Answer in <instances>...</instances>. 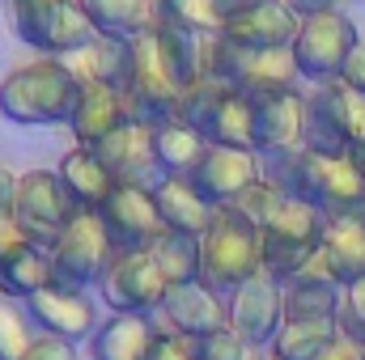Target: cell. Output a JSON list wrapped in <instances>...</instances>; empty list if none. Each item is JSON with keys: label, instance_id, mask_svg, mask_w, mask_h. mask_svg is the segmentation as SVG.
Masks as SVG:
<instances>
[{"label": "cell", "instance_id": "cell-20", "mask_svg": "<svg viewBox=\"0 0 365 360\" xmlns=\"http://www.w3.org/2000/svg\"><path fill=\"white\" fill-rule=\"evenodd\" d=\"M123 123H132L128 115V97L115 90V85H98V81H81L77 102H73V115H68V132L81 149L102 144L106 136H115Z\"/></svg>", "mask_w": 365, "mask_h": 360}, {"label": "cell", "instance_id": "cell-11", "mask_svg": "<svg viewBox=\"0 0 365 360\" xmlns=\"http://www.w3.org/2000/svg\"><path fill=\"white\" fill-rule=\"evenodd\" d=\"M13 30L26 47L43 51L47 60L77 55L98 38V30L90 26V17L81 13L77 0H51L38 9H21V13H13Z\"/></svg>", "mask_w": 365, "mask_h": 360}, {"label": "cell", "instance_id": "cell-39", "mask_svg": "<svg viewBox=\"0 0 365 360\" xmlns=\"http://www.w3.org/2000/svg\"><path fill=\"white\" fill-rule=\"evenodd\" d=\"M149 360H195L191 356V339H182V335H166V331H158V339H153V348H149Z\"/></svg>", "mask_w": 365, "mask_h": 360}, {"label": "cell", "instance_id": "cell-7", "mask_svg": "<svg viewBox=\"0 0 365 360\" xmlns=\"http://www.w3.org/2000/svg\"><path fill=\"white\" fill-rule=\"evenodd\" d=\"M357 26L349 13H319V17H302L297 26V38H293V64H297V77L323 85V81H340L353 47H357Z\"/></svg>", "mask_w": 365, "mask_h": 360}, {"label": "cell", "instance_id": "cell-1", "mask_svg": "<svg viewBox=\"0 0 365 360\" xmlns=\"http://www.w3.org/2000/svg\"><path fill=\"white\" fill-rule=\"evenodd\" d=\"M264 179L280 186L284 195L306 199L310 208H319L323 216H340V212H361L365 208V174L357 162L344 153H310V149H289L272 153Z\"/></svg>", "mask_w": 365, "mask_h": 360}, {"label": "cell", "instance_id": "cell-44", "mask_svg": "<svg viewBox=\"0 0 365 360\" xmlns=\"http://www.w3.org/2000/svg\"><path fill=\"white\" fill-rule=\"evenodd\" d=\"M38 4H51V0H9L13 13H21V9H38Z\"/></svg>", "mask_w": 365, "mask_h": 360}, {"label": "cell", "instance_id": "cell-15", "mask_svg": "<svg viewBox=\"0 0 365 360\" xmlns=\"http://www.w3.org/2000/svg\"><path fill=\"white\" fill-rule=\"evenodd\" d=\"M264 179V166H259V153L251 149H221V144H208L204 162L195 166L191 186L212 203V208H234L255 182Z\"/></svg>", "mask_w": 365, "mask_h": 360}, {"label": "cell", "instance_id": "cell-40", "mask_svg": "<svg viewBox=\"0 0 365 360\" xmlns=\"http://www.w3.org/2000/svg\"><path fill=\"white\" fill-rule=\"evenodd\" d=\"M310 360H365V348L361 344H353L349 335H336L331 344H323Z\"/></svg>", "mask_w": 365, "mask_h": 360}, {"label": "cell", "instance_id": "cell-31", "mask_svg": "<svg viewBox=\"0 0 365 360\" xmlns=\"http://www.w3.org/2000/svg\"><path fill=\"white\" fill-rule=\"evenodd\" d=\"M340 335L336 318H284V327L272 339L276 360H310L323 344H331Z\"/></svg>", "mask_w": 365, "mask_h": 360}, {"label": "cell", "instance_id": "cell-8", "mask_svg": "<svg viewBox=\"0 0 365 360\" xmlns=\"http://www.w3.org/2000/svg\"><path fill=\"white\" fill-rule=\"evenodd\" d=\"M47 255H51V275H56V284L86 292V288H98L106 263L115 259V246H110L106 225H102L98 212H77Z\"/></svg>", "mask_w": 365, "mask_h": 360}, {"label": "cell", "instance_id": "cell-9", "mask_svg": "<svg viewBox=\"0 0 365 360\" xmlns=\"http://www.w3.org/2000/svg\"><path fill=\"white\" fill-rule=\"evenodd\" d=\"M123 97H128L132 123L162 127V123L179 119L182 90L170 81V73L162 68L158 47H153L149 34H140V38L132 43V68H128V81H123Z\"/></svg>", "mask_w": 365, "mask_h": 360}, {"label": "cell", "instance_id": "cell-24", "mask_svg": "<svg viewBox=\"0 0 365 360\" xmlns=\"http://www.w3.org/2000/svg\"><path fill=\"white\" fill-rule=\"evenodd\" d=\"M153 199H158V212L166 221V229L175 233H191V238H204L217 208L191 186V179H162L153 186Z\"/></svg>", "mask_w": 365, "mask_h": 360}, {"label": "cell", "instance_id": "cell-43", "mask_svg": "<svg viewBox=\"0 0 365 360\" xmlns=\"http://www.w3.org/2000/svg\"><path fill=\"white\" fill-rule=\"evenodd\" d=\"M251 4H259V0H217V9H221V17L230 21L234 13H242V9H251Z\"/></svg>", "mask_w": 365, "mask_h": 360}, {"label": "cell", "instance_id": "cell-23", "mask_svg": "<svg viewBox=\"0 0 365 360\" xmlns=\"http://www.w3.org/2000/svg\"><path fill=\"white\" fill-rule=\"evenodd\" d=\"M60 182H64V191L73 195V203L81 208V212H98L110 195H115V174L102 166V157L93 153V149H73V153H64V162H60Z\"/></svg>", "mask_w": 365, "mask_h": 360}, {"label": "cell", "instance_id": "cell-21", "mask_svg": "<svg viewBox=\"0 0 365 360\" xmlns=\"http://www.w3.org/2000/svg\"><path fill=\"white\" fill-rule=\"evenodd\" d=\"M319 255L327 271L336 275V284H353L365 275V208L361 212H340V216H327L323 225V242H319Z\"/></svg>", "mask_w": 365, "mask_h": 360}, {"label": "cell", "instance_id": "cell-2", "mask_svg": "<svg viewBox=\"0 0 365 360\" xmlns=\"http://www.w3.org/2000/svg\"><path fill=\"white\" fill-rule=\"evenodd\" d=\"M77 90L81 81L68 68V60H34L4 77L0 115L17 127H56V123H68Z\"/></svg>", "mask_w": 365, "mask_h": 360}, {"label": "cell", "instance_id": "cell-36", "mask_svg": "<svg viewBox=\"0 0 365 360\" xmlns=\"http://www.w3.org/2000/svg\"><path fill=\"white\" fill-rule=\"evenodd\" d=\"M191 356L195 360H247L251 348L242 344V335H234V327H221V331H208V335L191 339Z\"/></svg>", "mask_w": 365, "mask_h": 360}, {"label": "cell", "instance_id": "cell-22", "mask_svg": "<svg viewBox=\"0 0 365 360\" xmlns=\"http://www.w3.org/2000/svg\"><path fill=\"white\" fill-rule=\"evenodd\" d=\"M158 327L149 314H110L90 339V360H149Z\"/></svg>", "mask_w": 365, "mask_h": 360}, {"label": "cell", "instance_id": "cell-38", "mask_svg": "<svg viewBox=\"0 0 365 360\" xmlns=\"http://www.w3.org/2000/svg\"><path fill=\"white\" fill-rule=\"evenodd\" d=\"M21 360H81V356H77L73 344H64V339H56V335H38V339L26 348Z\"/></svg>", "mask_w": 365, "mask_h": 360}, {"label": "cell", "instance_id": "cell-26", "mask_svg": "<svg viewBox=\"0 0 365 360\" xmlns=\"http://www.w3.org/2000/svg\"><path fill=\"white\" fill-rule=\"evenodd\" d=\"M153 153H158V166H162L166 179H191L195 166H200L204 153H208V140H204L191 123L170 119V123L153 127Z\"/></svg>", "mask_w": 365, "mask_h": 360}, {"label": "cell", "instance_id": "cell-5", "mask_svg": "<svg viewBox=\"0 0 365 360\" xmlns=\"http://www.w3.org/2000/svg\"><path fill=\"white\" fill-rule=\"evenodd\" d=\"M357 140H365V93L349 90L344 81H323L314 85V93H306L302 149L344 157Z\"/></svg>", "mask_w": 365, "mask_h": 360}, {"label": "cell", "instance_id": "cell-3", "mask_svg": "<svg viewBox=\"0 0 365 360\" xmlns=\"http://www.w3.org/2000/svg\"><path fill=\"white\" fill-rule=\"evenodd\" d=\"M255 271H264V233L251 216L238 208H217L208 233L200 238V280L230 297L238 284H247Z\"/></svg>", "mask_w": 365, "mask_h": 360}, {"label": "cell", "instance_id": "cell-13", "mask_svg": "<svg viewBox=\"0 0 365 360\" xmlns=\"http://www.w3.org/2000/svg\"><path fill=\"white\" fill-rule=\"evenodd\" d=\"M98 216L115 250H153V242L166 233L158 199L145 186H115V195L98 208Z\"/></svg>", "mask_w": 365, "mask_h": 360}, {"label": "cell", "instance_id": "cell-32", "mask_svg": "<svg viewBox=\"0 0 365 360\" xmlns=\"http://www.w3.org/2000/svg\"><path fill=\"white\" fill-rule=\"evenodd\" d=\"M149 255H153V263L162 268V275H166L170 288L200 280V238H191V233H175V229H166V233L153 242Z\"/></svg>", "mask_w": 365, "mask_h": 360}, {"label": "cell", "instance_id": "cell-45", "mask_svg": "<svg viewBox=\"0 0 365 360\" xmlns=\"http://www.w3.org/2000/svg\"><path fill=\"white\" fill-rule=\"evenodd\" d=\"M349 157L357 162V170L365 174V140H357V144H353V153H349Z\"/></svg>", "mask_w": 365, "mask_h": 360}, {"label": "cell", "instance_id": "cell-30", "mask_svg": "<svg viewBox=\"0 0 365 360\" xmlns=\"http://www.w3.org/2000/svg\"><path fill=\"white\" fill-rule=\"evenodd\" d=\"M284 318H336L340 314V284L319 275H293L280 284Z\"/></svg>", "mask_w": 365, "mask_h": 360}, {"label": "cell", "instance_id": "cell-46", "mask_svg": "<svg viewBox=\"0 0 365 360\" xmlns=\"http://www.w3.org/2000/svg\"><path fill=\"white\" fill-rule=\"evenodd\" d=\"M268 360H276V356H268Z\"/></svg>", "mask_w": 365, "mask_h": 360}, {"label": "cell", "instance_id": "cell-41", "mask_svg": "<svg viewBox=\"0 0 365 360\" xmlns=\"http://www.w3.org/2000/svg\"><path fill=\"white\" fill-rule=\"evenodd\" d=\"M340 81H344L349 90L365 93V43H357V47H353V55H349V64H344Z\"/></svg>", "mask_w": 365, "mask_h": 360}, {"label": "cell", "instance_id": "cell-25", "mask_svg": "<svg viewBox=\"0 0 365 360\" xmlns=\"http://www.w3.org/2000/svg\"><path fill=\"white\" fill-rule=\"evenodd\" d=\"M77 4L102 38L119 43H136L140 34H149L158 17V0H77Z\"/></svg>", "mask_w": 365, "mask_h": 360}, {"label": "cell", "instance_id": "cell-4", "mask_svg": "<svg viewBox=\"0 0 365 360\" xmlns=\"http://www.w3.org/2000/svg\"><path fill=\"white\" fill-rule=\"evenodd\" d=\"M179 119L191 123L208 144L221 149H251L255 153V110L251 97L238 90H225L208 77H200L179 97Z\"/></svg>", "mask_w": 365, "mask_h": 360}, {"label": "cell", "instance_id": "cell-10", "mask_svg": "<svg viewBox=\"0 0 365 360\" xmlns=\"http://www.w3.org/2000/svg\"><path fill=\"white\" fill-rule=\"evenodd\" d=\"M166 288L170 284L149 250H115L98 280V297L110 305V314H153L162 309Z\"/></svg>", "mask_w": 365, "mask_h": 360}, {"label": "cell", "instance_id": "cell-34", "mask_svg": "<svg viewBox=\"0 0 365 360\" xmlns=\"http://www.w3.org/2000/svg\"><path fill=\"white\" fill-rule=\"evenodd\" d=\"M34 339L38 335H34V318L26 314V305L0 292V360H21Z\"/></svg>", "mask_w": 365, "mask_h": 360}, {"label": "cell", "instance_id": "cell-37", "mask_svg": "<svg viewBox=\"0 0 365 360\" xmlns=\"http://www.w3.org/2000/svg\"><path fill=\"white\" fill-rule=\"evenodd\" d=\"M13 191H17V174L9 166H0V259L17 246H26V233L17 229V212H13Z\"/></svg>", "mask_w": 365, "mask_h": 360}, {"label": "cell", "instance_id": "cell-33", "mask_svg": "<svg viewBox=\"0 0 365 360\" xmlns=\"http://www.w3.org/2000/svg\"><path fill=\"white\" fill-rule=\"evenodd\" d=\"M158 21H170L195 38H212L225 26L217 0H158Z\"/></svg>", "mask_w": 365, "mask_h": 360}, {"label": "cell", "instance_id": "cell-17", "mask_svg": "<svg viewBox=\"0 0 365 360\" xmlns=\"http://www.w3.org/2000/svg\"><path fill=\"white\" fill-rule=\"evenodd\" d=\"M297 26H302V17L284 0H259L242 13H234L221 26V38L242 51H289L297 38Z\"/></svg>", "mask_w": 365, "mask_h": 360}, {"label": "cell", "instance_id": "cell-12", "mask_svg": "<svg viewBox=\"0 0 365 360\" xmlns=\"http://www.w3.org/2000/svg\"><path fill=\"white\" fill-rule=\"evenodd\" d=\"M230 327L234 335H242L247 348H272L276 331L284 327L280 280H272L268 271H255L247 284H238L230 292Z\"/></svg>", "mask_w": 365, "mask_h": 360}, {"label": "cell", "instance_id": "cell-16", "mask_svg": "<svg viewBox=\"0 0 365 360\" xmlns=\"http://www.w3.org/2000/svg\"><path fill=\"white\" fill-rule=\"evenodd\" d=\"M93 153L102 157V166L115 174L119 186H145L153 191L158 182L166 179L153 153V127L145 123H123L115 136H106L102 144H93Z\"/></svg>", "mask_w": 365, "mask_h": 360}, {"label": "cell", "instance_id": "cell-6", "mask_svg": "<svg viewBox=\"0 0 365 360\" xmlns=\"http://www.w3.org/2000/svg\"><path fill=\"white\" fill-rule=\"evenodd\" d=\"M13 212H17V229L26 233V242L51 250L56 238L68 229V221L81 208L73 203V195L64 191V182H60L56 170H26V174H17Z\"/></svg>", "mask_w": 365, "mask_h": 360}, {"label": "cell", "instance_id": "cell-18", "mask_svg": "<svg viewBox=\"0 0 365 360\" xmlns=\"http://www.w3.org/2000/svg\"><path fill=\"white\" fill-rule=\"evenodd\" d=\"M251 110H255V153L259 157L302 149V136H306V93L302 90L251 97Z\"/></svg>", "mask_w": 365, "mask_h": 360}, {"label": "cell", "instance_id": "cell-35", "mask_svg": "<svg viewBox=\"0 0 365 360\" xmlns=\"http://www.w3.org/2000/svg\"><path fill=\"white\" fill-rule=\"evenodd\" d=\"M336 327H340V335H349L353 344H361L365 348V275L340 288V314H336Z\"/></svg>", "mask_w": 365, "mask_h": 360}, {"label": "cell", "instance_id": "cell-29", "mask_svg": "<svg viewBox=\"0 0 365 360\" xmlns=\"http://www.w3.org/2000/svg\"><path fill=\"white\" fill-rule=\"evenodd\" d=\"M47 284H56V275H51V255H47L43 246L26 242V246L9 250V255L0 259V292H9V297H30V292H38V288H47Z\"/></svg>", "mask_w": 365, "mask_h": 360}, {"label": "cell", "instance_id": "cell-28", "mask_svg": "<svg viewBox=\"0 0 365 360\" xmlns=\"http://www.w3.org/2000/svg\"><path fill=\"white\" fill-rule=\"evenodd\" d=\"M77 73V81H98V85H115L123 93V81H128V68H132V43H119V38H93L86 51L73 55L68 64Z\"/></svg>", "mask_w": 365, "mask_h": 360}, {"label": "cell", "instance_id": "cell-42", "mask_svg": "<svg viewBox=\"0 0 365 360\" xmlns=\"http://www.w3.org/2000/svg\"><path fill=\"white\" fill-rule=\"evenodd\" d=\"M297 17H319V13H336L344 0H284Z\"/></svg>", "mask_w": 365, "mask_h": 360}, {"label": "cell", "instance_id": "cell-27", "mask_svg": "<svg viewBox=\"0 0 365 360\" xmlns=\"http://www.w3.org/2000/svg\"><path fill=\"white\" fill-rule=\"evenodd\" d=\"M149 38H153V47H158L162 68L170 73V81H175L179 90H191V85L204 77V68H200V38H195V34H187V30H179V26L153 17Z\"/></svg>", "mask_w": 365, "mask_h": 360}, {"label": "cell", "instance_id": "cell-14", "mask_svg": "<svg viewBox=\"0 0 365 360\" xmlns=\"http://www.w3.org/2000/svg\"><path fill=\"white\" fill-rule=\"evenodd\" d=\"M26 314L34 318V327H43V335H56L64 344H90L98 331V305L90 292L81 288H64V284H47L38 292L26 297Z\"/></svg>", "mask_w": 365, "mask_h": 360}, {"label": "cell", "instance_id": "cell-19", "mask_svg": "<svg viewBox=\"0 0 365 360\" xmlns=\"http://www.w3.org/2000/svg\"><path fill=\"white\" fill-rule=\"evenodd\" d=\"M162 314H166V322H170L175 335L200 339L208 331L230 327V297L212 292L204 280H191V284H179V288H166Z\"/></svg>", "mask_w": 365, "mask_h": 360}]
</instances>
